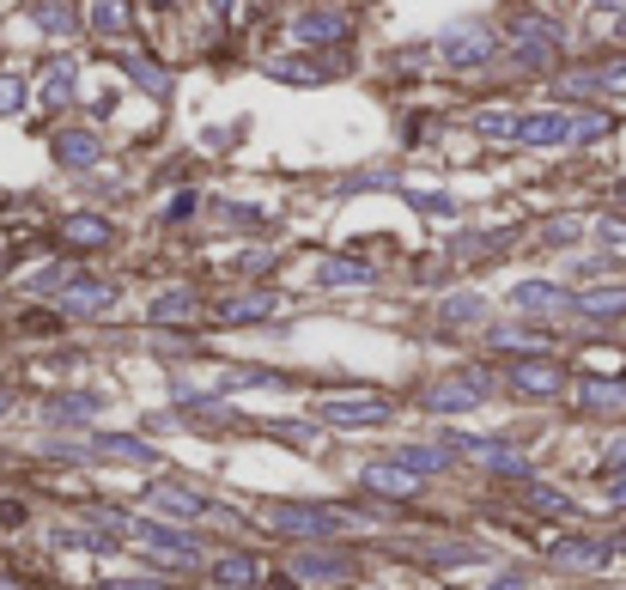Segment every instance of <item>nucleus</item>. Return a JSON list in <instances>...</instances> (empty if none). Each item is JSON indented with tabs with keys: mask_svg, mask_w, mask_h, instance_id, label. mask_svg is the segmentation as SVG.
I'll list each match as a JSON object with an SVG mask.
<instances>
[{
	"mask_svg": "<svg viewBox=\"0 0 626 590\" xmlns=\"http://www.w3.org/2000/svg\"><path fill=\"white\" fill-rule=\"evenodd\" d=\"M444 55H450L456 67H468V61H481V55H487V37H481V31H450Z\"/></svg>",
	"mask_w": 626,
	"mask_h": 590,
	"instance_id": "obj_1",
	"label": "nucleus"
},
{
	"mask_svg": "<svg viewBox=\"0 0 626 590\" xmlns=\"http://www.w3.org/2000/svg\"><path fill=\"white\" fill-rule=\"evenodd\" d=\"M323 414L329 420H383V402L377 396H365V402H323Z\"/></svg>",
	"mask_w": 626,
	"mask_h": 590,
	"instance_id": "obj_2",
	"label": "nucleus"
},
{
	"mask_svg": "<svg viewBox=\"0 0 626 590\" xmlns=\"http://www.w3.org/2000/svg\"><path fill=\"white\" fill-rule=\"evenodd\" d=\"M55 153H61L67 165H92V159H98V146H92V134H61V140H55Z\"/></svg>",
	"mask_w": 626,
	"mask_h": 590,
	"instance_id": "obj_3",
	"label": "nucleus"
},
{
	"mask_svg": "<svg viewBox=\"0 0 626 590\" xmlns=\"http://www.w3.org/2000/svg\"><path fill=\"white\" fill-rule=\"evenodd\" d=\"M92 25H98V31H122V25H128L122 0H92Z\"/></svg>",
	"mask_w": 626,
	"mask_h": 590,
	"instance_id": "obj_4",
	"label": "nucleus"
},
{
	"mask_svg": "<svg viewBox=\"0 0 626 590\" xmlns=\"http://www.w3.org/2000/svg\"><path fill=\"white\" fill-rule=\"evenodd\" d=\"M67 238H73V244H104L110 226H104V219H67Z\"/></svg>",
	"mask_w": 626,
	"mask_h": 590,
	"instance_id": "obj_5",
	"label": "nucleus"
},
{
	"mask_svg": "<svg viewBox=\"0 0 626 590\" xmlns=\"http://www.w3.org/2000/svg\"><path fill=\"white\" fill-rule=\"evenodd\" d=\"M25 104V86L19 80H0V110H19Z\"/></svg>",
	"mask_w": 626,
	"mask_h": 590,
	"instance_id": "obj_6",
	"label": "nucleus"
},
{
	"mask_svg": "<svg viewBox=\"0 0 626 590\" xmlns=\"http://www.w3.org/2000/svg\"><path fill=\"white\" fill-rule=\"evenodd\" d=\"M620 37H626V19H620Z\"/></svg>",
	"mask_w": 626,
	"mask_h": 590,
	"instance_id": "obj_7",
	"label": "nucleus"
}]
</instances>
